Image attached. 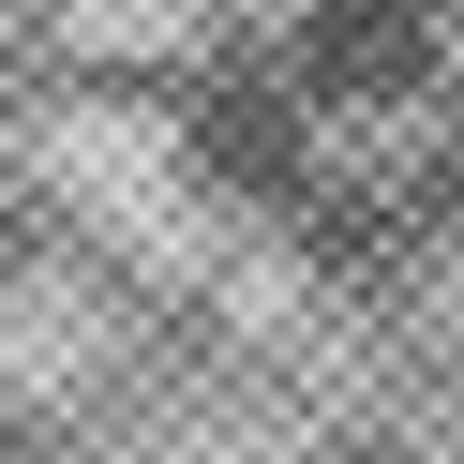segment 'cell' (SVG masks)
Returning <instances> with one entry per match:
<instances>
[{"instance_id": "6da1fadb", "label": "cell", "mask_w": 464, "mask_h": 464, "mask_svg": "<svg viewBox=\"0 0 464 464\" xmlns=\"http://www.w3.org/2000/svg\"><path fill=\"white\" fill-rule=\"evenodd\" d=\"M464 61L450 0H300V31H285V75H300L314 121H404V105H434V75Z\"/></svg>"}]
</instances>
